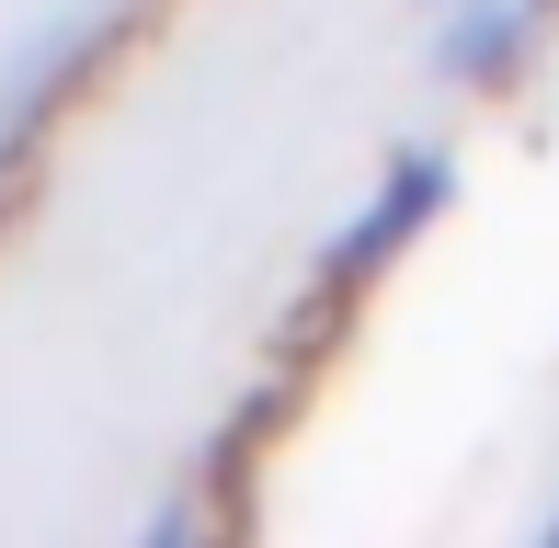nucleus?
I'll use <instances>...</instances> for the list:
<instances>
[{"label":"nucleus","mask_w":559,"mask_h":548,"mask_svg":"<svg viewBox=\"0 0 559 548\" xmlns=\"http://www.w3.org/2000/svg\"><path fill=\"white\" fill-rule=\"evenodd\" d=\"M537 23H548V0H445L435 69H445L456 92H502L525 58H537Z\"/></svg>","instance_id":"obj_2"},{"label":"nucleus","mask_w":559,"mask_h":548,"mask_svg":"<svg viewBox=\"0 0 559 548\" xmlns=\"http://www.w3.org/2000/svg\"><path fill=\"white\" fill-rule=\"evenodd\" d=\"M92 46H104V12H69V23H46V35L23 46L12 69H0V160H12V148L69 104V69H81Z\"/></svg>","instance_id":"obj_3"},{"label":"nucleus","mask_w":559,"mask_h":548,"mask_svg":"<svg viewBox=\"0 0 559 548\" xmlns=\"http://www.w3.org/2000/svg\"><path fill=\"white\" fill-rule=\"evenodd\" d=\"M445 194H456V160H445V148H400V160L377 171V194L343 217V240L320 252V309L366 297L377 274H389V263H400V252H412V240L445 217Z\"/></svg>","instance_id":"obj_1"}]
</instances>
